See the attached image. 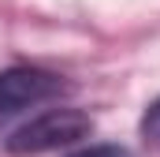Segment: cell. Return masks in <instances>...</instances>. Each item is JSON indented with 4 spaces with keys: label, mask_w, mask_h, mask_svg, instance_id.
I'll return each mask as SVG.
<instances>
[{
    "label": "cell",
    "mask_w": 160,
    "mask_h": 157,
    "mask_svg": "<svg viewBox=\"0 0 160 157\" xmlns=\"http://www.w3.org/2000/svg\"><path fill=\"white\" fill-rule=\"evenodd\" d=\"M93 135V116L82 112V109H48L41 116L26 120L22 127H15L8 135V154L26 157V154H48V150H63V146H75L82 138Z\"/></svg>",
    "instance_id": "6da1fadb"
},
{
    "label": "cell",
    "mask_w": 160,
    "mask_h": 157,
    "mask_svg": "<svg viewBox=\"0 0 160 157\" xmlns=\"http://www.w3.org/2000/svg\"><path fill=\"white\" fill-rule=\"evenodd\" d=\"M71 82L56 71L45 68H8L0 71V116H15L30 105L52 101L60 94H67Z\"/></svg>",
    "instance_id": "7a4b0ae2"
},
{
    "label": "cell",
    "mask_w": 160,
    "mask_h": 157,
    "mask_svg": "<svg viewBox=\"0 0 160 157\" xmlns=\"http://www.w3.org/2000/svg\"><path fill=\"white\" fill-rule=\"evenodd\" d=\"M142 138L160 150V97L145 109V116H142Z\"/></svg>",
    "instance_id": "3957f363"
},
{
    "label": "cell",
    "mask_w": 160,
    "mask_h": 157,
    "mask_svg": "<svg viewBox=\"0 0 160 157\" xmlns=\"http://www.w3.org/2000/svg\"><path fill=\"white\" fill-rule=\"evenodd\" d=\"M75 157H130L123 146H89V150H82Z\"/></svg>",
    "instance_id": "277c9868"
}]
</instances>
